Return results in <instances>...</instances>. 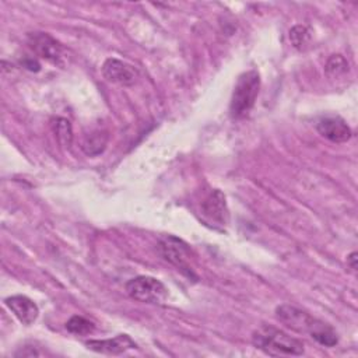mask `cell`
Wrapping results in <instances>:
<instances>
[{
  "label": "cell",
  "mask_w": 358,
  "mask_h": 358,
  "mask_svg": "<svg viewBox=\"0 0 358 358\" xmlns=\"http://www.w3.org/2000/svg\"><path fill=\"white\" fill-rule=\"evenodd\" d=\"M275 316L287 327L298 333L309 334L320 345L334 347L338 343V336L330 324L313 317L308 312L301 310L292 305L277 306Z\"/></svg>",
  "instance_id": "cell-1"
},
{
  "label": "cell",
  "mask_w": 358,
  "mask_h": 358,
  "mask_svg": "<svg viewBox=\"0 0 358 358\" xmlns=\"http://www.w3.org/2000/svg\"><path fill=\"white\" fill-rule=\"evenodd\" d=\"M252 344L271 357L302 355L305 352L302 341L270 324H262L252 333Z\"/></svg>",
  "instance_id": "cell-2"
},
{
  "label": "cell",
  "mask_w": 358,
  "mask_h": 358,
  "mask_svg": "<svg viewBox=\"0 0 358 358\" xmlns=\"http://www.w3.org/2000/svg\"><path fill=\"white\" fill-rule=\"evenodd\" d=\"M260 90V76L256 70L242 73L234 87L229 113L232 119H243L255 106Z\"/></svg>",
  "instance_id": "cell-3"
},
{
  "label": "cell",
  "mask_w": 358,
  "mask_h": 358,
  "mask_svg": "<svg viewBox=\"0 0 358 358\" xmlns=\"http://www.w3.org/2000/svg\"><path fill=\"white\" fill-rule=\"evenodd\" d=\"M158 252L159 255L172 266H175L178 270L182 271V274L187 275L189 278H197L193 267L190 264L192 250L187 243H185L182 239L173 236V235H165L158 241Z\"/></svg>",
  "instance_id": "cell-4"
},
{
  "label": "cell",
  "mask_w": 358,
  "mask_h": 358,
  "mask_svg": "<svg viewBox=\"0 0 358 358\" xmlns=\"http://www.w3.org/2000/svg\"><path fill=\"white\" fill-rule=\"evenodd\" d=\"M124 289L130 298L143 303L161 305L168 298L166 287L158 278L150 275H137L129 280Z\"/></svg>",
  "instance_id": "cell-5"
},
{
  "label": "cell",
  "mask_w": 358,
  "mask_h": 358,
  "mask_svg": "<svg viewBox=\"0 0 358 358\" xmlns=\"http://www.w3.org/2000/svg\"><path fill=\"white\" fill-rule=\"evenodd\" d=\"M27 42L29 48L34 50V53L38 55L39 57L53 64H59V66L63 64L64 49L60 45V42H57L52 35L46 32H39V31L29 32L27 35Z\"/></svg>",
  "instance_id": "cell-6"
},
{
  "label": "cell",
  "mask_w": 358,
  "mask_h": 358,
  "mask_svg": "<svg viewBox=\"0 0 358 358\" xmlns=\"http://www.w3.org/2000/svg\"><path fill=\"white\" fill-rule=\"evenodd\" d=\"M102 76L109 83L124 85V87L133 85L138 78V73L134 69V66L115 57H109L103 62Z\"/></svg>",
  "instance_id": "cell-7"
},
{
  "label": "cell",
  "mask_w": 358,
  "mask_h": 358,
  "mask_svg": "<svg viewBox=\"0 0 358 358\" xmlns=\"http://www.w3.org/2000/svg\"><path fill=\"white\" fill-rule=\"evenodd\" d=\"M317 133L331 143H345L351 138V129L347 122L336 115H327L317 120Z\"/></svg>",
  "instance_id": "cell-8"
},
{
  "label": "cell",
  "mask_w": 358,
  "mask_h": 358,
  "mask_svg": "<svg viewBox=\"0 0 358 358\" xmlns=\"http://www.w3.org/2000/svg\"><path fill=\"white\" fill-rule=\"evenodd\" d=\"M85 347L95 352L117 355L127 350L136 348L137 344L131 340L130 336L117 334L112 338H105V340H88V341H85Z\"/></svg>",
  "instance_id": "cell-9"
},
{
  "label": "cell",
  "mask_w": 358,
  "mask_h": 358,
  "mask_svg": "<svg viewBox=\"0 0 358 358\" xmlns=\"http://www.w3.org/2000/svg\"><path fill=\"white\" fill-rule=\"evenodd\" d=\"M4 303L14 313V316L25 326L32 324L39 315L36 303L25 295L8 296L4 299Z\"/></svg>",
  "instance_id": "cell-10"
},
{
  "label": "cell",
  "mask_w": 358,
  "mask_h": 358,
  "mask_svg": "<svg viewBox=\"0 0 358 358\" xmlns=\"http://www.w3.org/2000/svg\"><path fill=\"white\" fill-rule=\"evenodd\" d=\"M203 213L204 215L213 221L217 222L220 225H225L228 222V207H227V201H225V196L221 190L215 189L213 190L206 200L203 201Z\"/></svg>",
  "instance_id": "cell-11"
},
{
  "label": "cell",
  "mask_w": 358,
  "mask_h": 358,
  "mask_svg": "<svg viewBox=\"0 0 358 358\" xmlns=\"http://www.w3.org/2000/svg\"><path fill=\"white\" fill-rule=\"evenodd\" d=\"M53 131H55V137L57 138V141L62 147L69 148L71 145L73 130H71V124L67 119L57 117L53 123Z\"/></svg>",
  "instance_id": "cell-12"
},
{
  "label": "cell",
  "mask_w": 358,
  "mask_h": 358,
  "mask_svg": "<svg viewBox=\"0 0 358 358\" xmlns=\"http://www.w3.org/2000/svg\"><path fill=\"white\" fill-rule=\"evenodd\" d=\"M66 329L67 331H70L71 334H77V336H87L91 334L95 329L94 323L83 316L74 315L71 316L67 322H66Z\"/></svg>",
  "instance_id": "cell-13"
},
{
  "label": "cell",
  "mask_w": 358,
  "mask_h": 358,
  "mask_svg": "<svg viewBox=\"0 0 358 358\" xmlns=\"http://www.w3.org/2000/svg\"><path fill=\"white\" fill-rule=\"evenodd\" d=\"M106 141H108V136L103 134V133H92L90 134L84 143H83V150L87 155H98L101 154L103 150H105V145H106Z\"/></svg>",
  "instance_id": "cell-14"
},
{
  "label": "cell",
  "mask_w": 358,
  "mask_h": 358,
  "mask_svg": "<svg viewBox=\"0 0 358 358\" xmlns=\"http://www.w3.org/2000/svg\"><path fill=\"white\" fill-rule=\"evenodd\" d=\"M324 70L329 77H340L348 71V62L343 55H331L327 59Z\"/></svg>",
  "instance_id": "cell-15"
},
{
  "label": "cell",
  "mask_w": 358,
  "mask_h": 358,
  "mask_svg": "<svg viewBox=\"0 0 358 358\" xmlns=\"http://www.w3.org/2000/svg\"><path fill=\"white\" fill-rule=\"evenodd\" d=\"M289 41L294 48L303 49L310 42V31L305 25H295L289 31Z\"/></svg>",
  "instance_id": "cell-16"
},
{
  "label": "cell",
  "mask_w": 358,
  "mask_h": 358,
  "mask_svg": "<svg viewBox=\"0 0 358 358\" xmlns=\"http://www.w3.org/2000/svg\"><path fill=\"white\" fill-rule=\"evenodd\" d=\"M22 66H24L25 69L31 70V71H38V70L41 69L39 63H38L35 59H25V60L22 62Z\"/></svg>",
  "instance_id": "cell-17"
},
{
  "label": "cell",
  "mask_w": 358,
  "mask_h": 358,
  "mask_svg": "<svg viewBox=\"0 0 358 358\" xmlns=\"http://www.w3.org/2000/svg\"><path fill=\"white\" fill-rule=\"evenodd\" d=\"M41 355L39 351H36L35 348H31V350H20L15 352V357H38Z\"/></svg>",
  "instance_id": "cell-18"
},
{
  "label": "cell",
  "mask_w": 358,
  "mask_h": 358,
  "mask_svg": "<svg viewBox=\"0 0 358 358\" xmlns=\"http://www.w3.org/2000/svg\"><path fill=\"white\" fill-rule=\"evenodd\" d=\"M357 252H351L350 253V256L347 257V263L350 264V267L352 268V270H357Z\"/></svg>",
  "instance_id": "cell-19"
}]
</instances>
